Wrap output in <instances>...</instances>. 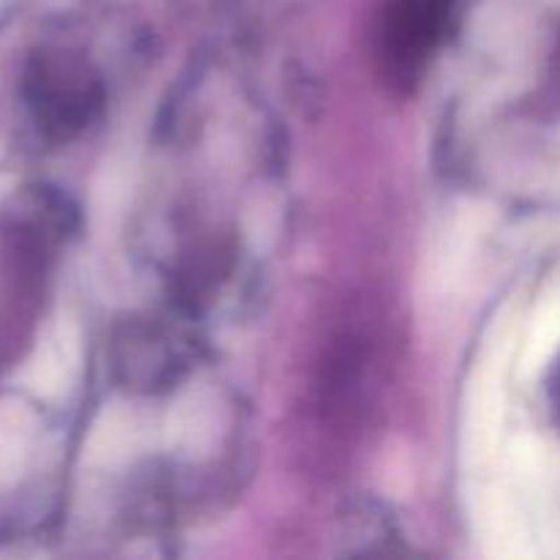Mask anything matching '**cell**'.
<instances>
[{
	"mask_svg": "<svg viewBox=\"0 0 560 560\" xmlns=\"http://www.w3.org/2000/svg\"><path fill=\"white\" fill-rule=\"evenodd\" d=\"M184 339L159 323H135L118 339V370L131 386H162L189 366Z\"/></svg>",
	"mask_w": 560,
	"mask_h": 560,
	"instance_id": "3957f363",
	"label": "cell"
},
{
	"mask_svg": "<svg viewBox=\"0 0 560 560\" xmlns=\"http://www.w3.org/2000/svg\"><path fill=\"white\" fill-rule=\"evenodd\" d=\"M22 88L38 131L52 142L85 131L104 107L102 77L71 49L49 47L33 55Z\"/></svg>",
	"mask_w": 560,
	"mask_h": 560,
	"instance_id": "6da1fadb",
	"label": "cell"
},
{
	"mask_svg": "<svg viewBox=\"0 0 560 560\" xmlns=\"http://www.w3.org/2000/svg\"><path fill=\"white\" fill-rule=\"evenodd\" d=\"M468 0H386L377 25V63L399 91H410L463 14Z\"/></svg>",
	"mask_w": 560,
	"mask_h": 560,
	"instance_id": "7a4b0ae2",
	"label": "cell"
},
{
	"mask_svg": "<svg viewBox=\"0 0 560 560\" xmlns=\"http://www.w3.org/2000/svg\"><path fill=\"white\" fill-rule=\"evenodd\" d=\"M547 402H550L552 416L560 424V355L552 361L550 366V375H547Z\"/></svg>",
	"mask_w": 560,
	"mask_h": 560,
	"instance_id": "277c9868",
	"label": "cell"
}]
</instances>
